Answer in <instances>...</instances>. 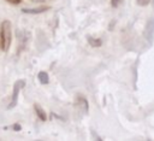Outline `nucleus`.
I'll return each mask as SVG.
<instances>
[{"label": "nucleus", "instance_id": "f257e3e1", "mask_svg": "<svg viewBox=\"0 0 154 141\" xmlns=\"http://www.w3.org/2000/svg\"><path fill=\"white\" fill-rule=\"evenodd\" d=\"M11 41H12L11 22L5 19V20H2V23L0 25V47H1V49L7 52L11 46Z\"/></svg>", "mask_w": 154, "mask_h": 141}, {"label": "nucleus", "instance_id": "423d86ee", "mask_svg": "<svg viewBox=\"0 0 154 141\" xmlns=\"http://www.w3.org/2000/svg\"><path fill=\"white\" fill-rule=\"evenodd\" d=\"M37 78H38L41 84H47L49 82V77H48V74L46 71H40L37 75Z\"/></svg>", "mask_w": 154, "mask_h": 141}, {"label": "nucleus", "instance_id": "7ed1b4c3", "mask_svg": "<svg viewBox=\"0 0 154 141\" xmlns=\"http://www.w3.org/2000/svg\"><path fill=\"white\" fill-rule=\"evenodd\" d=\"M143 36L144 39L152 43L153 40H154V18H149L148 22L146 23V27H144V31H143Z\"/></svg>", "mask_w": 154, "mask_h": 141}, {"label": "nucleus", "instance_id": "39448f33", "mask_svg": "<svg viewBox=\"0 0 154 141\" xmlns=\"http://www.w3.org/2000/svg\"><path fill=\"white\" fill-rule=\"evenodd\" d=\"M34 108H35V112H36L37 117H38V118H40L41 121H46V119H47L46 112L43 111V108H42L41 106H38L37 104H35V105H34Z\"/></svg>", "mask_w": 154, "mask_h": 141}, {"label": "nucleus", "instance_id": "f03ea898", "mask_svg": "<svg viewBox=\"0 0 154 141\" xmlns=\"http://www.w3.org/2000/svg\"><path fill=\"white\" fill-rule=\"evenodd\" d=\"M24 86H25V81H23V80H18V81L14 82V84H13V92H12V98H11V102H10L8 106H7L8 110L13 108V107L17 105L19 90H20L22 88H24Z\"/></svg>", "mask_w": 154, "mask_h": 141}, {"label": "nucleus", "instance_id": "9b49d317", "mask_svg": "<svg viewBox=\"0 0 154 141\" xmlns=\"http://www.w3.org/2000/svg\"><path fill=\"white\" fill-rule=\"evenodd\" d=\"M10 4H14V5H18L20 2V0H7Z\"/></svg>", "mask_w": 154, "mask_h": 141}, {"label": "nucleus", "instance_id": "0eeeda50", "mask_svg": "<svg viewBox=\"0 0 154 141\" xmlns=\"http://www.w3.org/2000/svg\"><path fill=\"white\" fill-rule=\"evenodd\" d=\"M88 42L93 46V47H96V46H101V40H99V39H91V37H89L88 39Z\"/></svg>", "mask_w": 154, "mask_h": 141}, {"label": "nucleus", "instance_id": "9d476101", "mask_svg": "<svg viewBox=\"0 0 154 141\" xmlns=\"http://www.w3.org/2000/svg\"><path fill=\"white\" fill-rule=\"evenodd\" d=\"M12 128H13V130H17V131H19V130H20V125H19V124H13V127H12Z\"/></svg>", "mask_w": 154, "mask_h": 141}, {"label": "nucleus", "instance_id": "6e6552de", "mask_svg": "<svg viewBox=\"0 0 154 141\" xmlns=\"http://www.w3.org/2000/svg\"><path fill=\"white\" fill-rule=\"evenodd\" d=\"M136 1H137V4H138L140 6H147L150 0H136Z\"/></svg>", "mask_w": 154, "mask_h": 141}, {"label": "nucleus", "instance_id": "20e7f679", "mask_svg": "<svg viewBox=\"0 0 154 141\" xmlns=\"http://www.w3.org/2000/svg\"><path fill=\"white\" fill-rule=\"evenodd\" d=\"M47 10H49L48 6H41V7H35V8H23L22 12L28 13V14H38V13H42Z\"/></svg>", "mask_w": 154, "mask_h": 141}, {"label": "nucleus", "instance_id": "1a4fd4ad", "mask_svg": "<svg viewBox=\"0 0 154 141\" xmlns=\"http://www.w3.org/2000/svg\"><path fill=\"white\" fill-rule=\"evenodd\" d=\"M119 2H120V0H111V4L113 7H117L119 5Z\"/></svg>", "mask_w": 154, "mask_h": 141}]
</instances>
